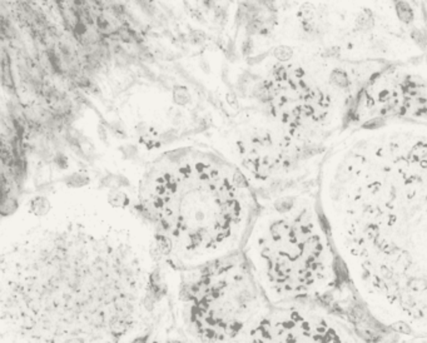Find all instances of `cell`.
<instances>
[{"label":"cell","instance_id":"obj_5","mask_svg":"<svg viewBox=\"0 0 427 343\" xmlns=\"http://www.w3.org/2000/svg\"><path fill=\"white\" fill-rule=\"evenodd\" d=\"M183 314L201 341H244L269 307L243 253L189 269Z\"/></svg>","mask_w":427,"mask_h":343},{"label":"cell","instance_id":"obj_2","mask_svg":"<svg viewBox=\"0 0 427 343\" xmlns=\"http://www.w3.org/2000/svg\"><path fill=\"white\" fill-rule=\"evenodd\" d=\"M152 237L108 205L56 209L1 253V338L113 342L146 322Z\"/></svg>","mask_w":427,"mask_h":343},{"label":"cell","instance_id":"obj_6","mask_svg":"<svg viewBox=\"0 0 427 343\" xmlns=\"http://www.w3.org/2000/svg\"><path fill=\"white\" fill-rule=\"evenodd\" d=\"M376 119L427 123V63L405 61L377 74L358 97L350 124Z\"/></svg>","mask_w":427,"mask_h":343},{"label":"cell","instance_id":"obj_3","mask_svg":"<svg viewBox=\"0 0 427 343\" xmlns=\"http://www.w3.org/2000/svg\"><path fill=\"white\" fill-rule=\"evenodd\" d=\"M147 202L163 252L186 269L238 252L257 214L241 170L198 150L163 162L152 176Z\"/></svg>","mask_w":427,"mask_h":343},{"label":"cell","instance_id":"obj_4","mask_svg":"<svg viewBox=\"0 0 427 343\" xmlns=\"http://www.w3.org/2000/svg\"><path fill=\"white\" fill-rule=\"evenodd\" d=\"M243 254L271 304L322 301L338 285L337 255L319 182L274 196L252 222Z\"/></svg>","mask_w":427,"mask_h":343},{"label":"cell","instance_id":"obj_1","mask_svg":"<svg viewBox=\"0 0 427 343\" xmlns=\"http://www.w3.org/2000/svg\"><path fill=\"white\" fill-rule=\"evenodd\" d=\"M327 229L370 316L427 341V123L350 124L319 176Z\"/></svg>","mask_w":427,"mask_h":343},{"label":"cell","instance_id":"obj_7","mask_svg":"<svg viewBox=\"0 0 427 343\" xmlns=\"http://www.w3.org/2000/svg\"><path fill=\"white\" fill-rule=\"evenodd\" d=\"M362 340L341 314L329 311L319 301H300L269 304L244 341L356 342Z\"/></svg>","mask_w":427,"mask_h":343}]
</instances>
